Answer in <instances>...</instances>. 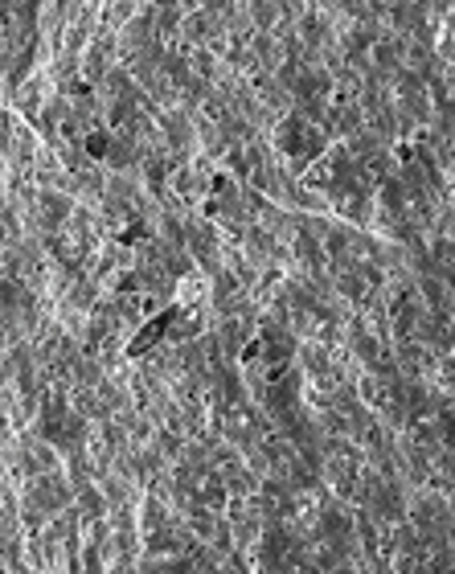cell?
<instances>
[{
    "instance_id": "obj_1",
    "label": "cell",
    "mask_w": 455,
    "mask_h": 574,
    "mask_svg": "<svg viewBox=\"0 0 455 574\" xmlns=\"http://www.w3.org/2000/svg\"><path fill=\"white\" fill-rule=\"evenodd\" d=\"M177 316H181V304H168L165 312H156V316H152V324H148L144 333L136 336V340H127V357H144L148 349H152V345L168 333V324H172Z\"/></svg>"
},
{
    "instance_id": "obj_2",
    "label": "cell",
    "mask_w": 455,
    "mask_h": 574,
    "mask_svg": "<svg viewBox=\"0 0 455 574\" xmlns=\"http://www.w3.org/2000/svg\"><path fill=\"white\" fill-rule=\"evenodd\" d=\"M185 33L201 42V37H205V21H201V17H189V21H185Z\"/></svg>"
}]
</instances>
